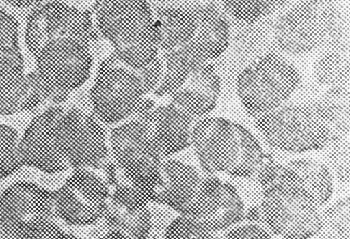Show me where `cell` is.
Returning <instances> with one entry per match:
<instances>
[{
    "label": "cell",
    "instance_id": "6da1fadb",
    "mask_svg": "<svg viewBox=\"0 0 350 239\" xmlns=\"http://www.w3.org/2000/svg\"><path fill=\"white\" fill-rule=\"evenodd\" d=\"M198 163L205 174L256 180L273 157L245 126L221 117L197 120L191 136Z\"/></svg>",
    "mask_w": 350,
    "mask_h": 239
},
{
    "label": "cell",
    "instance_id": "ba28073f",
    "mask_svg": "<svg viewBox=\"0 0 350 239\" xmlns=\"http://www.w3.org/2000/svg\"><path fill=\"white\" fill-rule=\"evenodd\" d=\"M146 94L136 72L111 55L100 64L89 98L93 115L113 125L134 116Z\"/></svg>",
    "mask_w": 350,
    "mask_h": 239
},
{
    "label": "cell",
    "instance_id": "7c38bea8",
    "mask_svg": "<svg viewBox=\"0 0 350 239\" xmlns=\"http://www.w3.org/2000/svg\"><path fill=\"white\" fill-rule=\"evenodd\" d=\"M245 210L234 186L217 175L204 174L183 215L200 220L211 232L217 234L243 222Z\"/></svg>",
    "mask_w": 350,
    "mask_h": 239
},
{
    "label": "cell",
    "instance_id": "277c9868",
    "mask_svg": "<svg viewBox=\"0 0 350 239\" xmlns=\"http://www.w3.org/2000/svg\"><path fill=\"white\" fill-rule=\"evenodd\" d=\"M254 120L266 141L284 152H308L334 143L314 101L298 104L288 100Z\"/></svg>",
    "mask_w": 350,
    "mask_h": 239
},
{
    "label": "cell",
    "instance_id": "d4e9b609",
    "mask_svg": "<svg viewBox=\"0 0 350 239\" xmlns=\"http://www.w3.org/2000/svg\"><path fill=\"white\" fill-rule=\"evenodd\" d=\"M217 100L185 85L171 94V102L196 121L206 117L215 109Z\"/></svg>",
    "mask_w": 350,
    "mask_h": 239
},
{
    "label": "cell",
    "instance_id": "3957f363",
    "mask_svg": "<svg viewBox=\"0 0 350 239\" xmlns=\"http://www.w3.org/2000/svg\"><path fill=\"white\" fill-rule=\"evenodd\" d=\"M331 1H302L282 13L273 26V37L281 51L301 55L323 46L338 44L344 21Z\"/></svg>",
    "mask_w": 350,
    "mask_h": 239
},
{
    "label": "cell",
    "instance_id": "44dd1931",
    "mask_svg": "<svg viewBox=\"0 0 350 239\" xmlns=\"http://www.w3.org/2000/svg\"><path fill=\"white\" fill-rule=\"evenodd\" d=\"M109 231L126 239H148L152 227L147 203H120L109 200L103 217Z\"/></svg>",
    "mask_w": 350,
    "mask_h": 239
},
{
    "label": "cell",
    "instance_id": "ffe728a7",
    "mask_svg": "<svg viewBox=\"0 0 350 239\" xmlns=\"http://www.w3.org/2000/svg\"><path fill=\"white\" fill-rule=\"evenodd\" d=\"M29 97L22 53H0V115L28 111Z\"/></svg>",
    "mask_w": 350,
    "mask_h": 239
},
{
    "label": "cell",
    "instance_id": "5b68a950",
    "mask_svg": "<svg viewBox=\"0 0 350 239\" xmlns=\"http://www.w3.org/2000/svg\"><path fill=\"white\" fill-rule=\"evenodd\" d=\"M301 76L289 61L275 53L264 54L250 63L237 76V94L254 119L289 100Z\"/></svg>",
    "mask_w": 350,
    "mask_h": 239
},
{
    "label": "cell",
    "instance_id": "8992f818",
    "mask_svg": "<svg viewBox=\"0 0 350 239\" xmlns=\"http://www.w3.org/2000/svg\"><path fill=\"white\" fill-rule=\"evenodd\" d=\"M53 191L19 181L0 195V239H46L57 227Z\"/></svg>",
    "mask_w": 350,
    "mask_h": 239
},
{
    "label": "cell",
    "instance_id": "f1b7e54d",
    "mask_svg": "<svg viewBox=\"0 0 350 239\" xmlns=\"http://www.w3.org/2000/svg\"><path fill=\"white\" fill-rule=\"evenodd\" d=\"M18 27L15 17L0 8V53H21Z\"/></svg>",
    "mask_w": 350,
    "mask_h": 239
},
{
    "label": "cell",
    "instance_id": "e0dca14e",
    "mask_svg": "<svg viewBox=\"0 0 350 239\" xmlns=\"http://www.w3.org/2000/svg\"><path fill=\"white\" fill-rule=\"evenodd\" d=\"M163 158H168L191 146V131L196 120L170 102L156 105L141 117Z\"/></svg>",
    "mask_w": 350,
    "mask_h": 239
},
{
    "label": "cell",
    "instance_id": "83f0119b",
    "mask_svg": "<svg viewBox=\"0 0 350 239\" xmlns=\"http://www.w3.org/2000/svg\"><path fill=\"white\" fill-rule=\"evenodd\" d=\"M280 1H223L226 11L237 19L254 24L267 16Z\"/></svg>",
    "mask_w": 350,
    "mask_h": 239
},
{
    "label": "cell",
    "instance_id": "d6a6232c",
    "mask_svg": "<svg viewBox=\"0 0 350 239\" xmlns=\"http://www.w3.org/2000/svg\"><path fill=\"white\" fill-rule=\"evenodd\" d=\"M46 239H83L57 227Z\"/></svg>",
    "mask_w": 350,
    "mask_h": 239
},
{
    "label": "cell",
    "instance_id": "ac0fdd59",
    "mask_svg": "<svg viewBox=\"0 0 350 239\" xmlns=\"http://www.w3.org/2000/svg\"><path fill=\"white\" fill-rule=\"evenodd\" d=\"M163 58V76L153 92L157 96L171 95L196 70L211 60L206 48L195 36L188 42L165 52Z\"/></svg>",
    "mask_w": 350,
    "mask_h": 239
},
{
    "label": "cell",
    "instance_id": "4dcf8cb0",
    "mask_svg": "<svg viewBox=\"0 0 350 239\" xmlns=\"http://www.w3.org/2000/svg\"><path fill=\"white\" fill-rule=\"evenodd\" d=\"M163 60L157 57L144 68L135 71L146 94L155 90L163 76Z\"/></svg>",
    "mask_w": 350,
    "mask_h": 239
},
{
    "label": "cell",
    "instance_id": "30bf717a",
    "mask_svg": "<svg viewBox=\"0 0 350 239\" xmlns=\"http://www.w3.org/2000/svg\"><path fill=\"white\" fill-rule=\"evenodd\" d=\"M60 147L68 168L96 170L108 163L105 131L93 115L77 107L64 108L59 121Z\"/></svg>",
    "mask_w": 350,
    "mask_h": 239
},
{
    "label": "cell",
    "instance_id": "2e32d148",
    "mask_svg": "<svg viewBox=\"0 0 350 239\" xmlns=\"http://www.w3.org/2000/svg\"><path fill=\"white\" fill-rule=\"evenodd\" d=\"M203 175L183 161L167 158L160 167L150 199L165 204L183 215L198 190Z\"/></svg>",
    "mask_w": 350,
    "mask_h": 239
},
{
    "label": "cell",
    "instance_id": "f546056e",
    "mask_svg": "<svg viewBox=\"0 0 350 239\" xmlns=\"http://www.w3.org/2000/svg\"><path fill=\"white\" fill-rule=\"evenodd\" d=\"M224 239H271V236L265 226L245 221L224 232Z\"/></svg>",
    "mask_w": 350,
    "mask_h": 239
},
{
    "label": "cell",
    "instance_id": "7402d4cb",
    "mask_svg": "<svg viewBox=\"0 0 350 239\" xmlns=\"http://www.w3.org/2000/svg\"><path fill=\"white\" fill-rule=\"evenodd\" d=\"M301 179L320 208L331 199L334 190V178L329 167L319 160L299 158L286 164Z\"/></svg>",
    "mask_w": 350,
    "mask_h": 239
},
{
    "label": "cell",
    "instance_id": "52a82bcc",
    "mask_svg": "<svg viewBox=\"0 0 350 239\" xmlns=\"http://www.w3.org/2000/svg\"><path fill=\"white\" fill-rule=\"evenodd\" d=\"M109 143L118 169L150 199L165 158L148 126L135 117L126 120L111 130Z\"/></svg>",
    "mask_w": 350,
    "mask_h": 239
},
{
    "label": "cell",
    "instance_id": "9c48e42d",
    "mask_svg": "<svg viewBox=\"0 0 350 239\" xmlns=\"http://www.w3.org/2000/svg\"><path fill=\"white\" fill-rule=\"evenodd\" d=\"M111 190L109 184L93 170L73 169L53 191L55 216L71 226L93 225L103 219Z\"/></svg>",
    "mask_w": 350,
    "mask_h": 239
},
{
    "label": "cell",
    "instance_id": "7a4b0ae2",
    "mask_svg": "<svg viewBox=\"0 0 350 239\" xmlns=\"http://www.w3.org/2000/svg\"><path fill=\"white\" fill-rule=\"evenodd\" d=\"M261 224L282 239H311L321 225V208L299 175L275 160L256 178Z\"/></svg>",
    "mask_w": 350,
    "mask_h": 239
},
{
    "label": "cell",
    "instance_id": "603a6c76",
    "mask_svg": "<svg viewBox=\"0 0 350 239\" xmlns=\"http://www.w3.org/2000/svg\"><path fill=\"white\" fill-rule=\"evenodd\" d=\"M313 72L316 81L325 90H349L348 53L342 48L323 53L314 61Z\"/></svg>",
    "mask_w": 350,
    "mask_h": 239
},
{
    "label": "cell",
    "instance_id": "1f68e13d",
    "mask_svg": "<svg viewBox=\"0 0 350 239\" xmlns=\"http://www.w3.org/2000/svg\"><path fill=\"white\" fill-rule=\"evenodd\" d=\"M329 158V165H327L332 171L334 179L346 183L349 181V148L346 150L343 147L334 151Z\"/></svg>",
    "mask_w": 350,
    "mask_h": 239
},
{
    "label": "cell",
    "instance_id": "cb8c5ba5",
    "mask_svg": "<svg viewBox=\"0 0 350 239\" xmlns=\"http://www.w3.org/2000/svg\"><path fill=\"white\" fill-rule=\"evenodd\" d=\"M315 239H350V201L342 197L321 211V225Z\"/></svg>",
    "mask_w": 350,
    "mask_h": 239
},
{
    "label": "cell",
    "instance_id": "9a60e30c",
    "mask_svg": "<svg viewBox=\"0 0 350 239\" xmlns=\"http://www.w3.org/2000/svg\"><path fill=\"white\" fill-rule=\"evenodd\" d=\"M82 10L62 1H40L26 18L25 41L33 55L47 41L74 38Z\"/></svg>",
    "mask_w": 350,
    "mask_h": 239
},
{
    "label": "cell",
    "instance_id": "484cf974",
    "mask_svg": "<svg viewBox=\"0 0 350 239\" xmlns=\"http://www.w3.org/2000/svg\"><path fill=\"white\" fill-rule=\"evenodd\" d=\"M19 142L20 137L15 128L0 124V180L14 174L23 166Z\"/></svg>",
    "mask_w": 350,
    "mask_h": 239
},
{
    "label": "cell",
    "instance_id": "d6986e66",
    "mask_svg": "<svg viewBox=\"0 0 350 239\" xmlns=\"http://www.w3.org/2000/svg\"><path fill=\"white\" fill-rule=\"evenodd\" d=\"M160 34V49L165 52L193 38L198 21L189 5L174 2L150 1Z\"/></svg>",
    "mask_w": 350,
    "mask_h": 239
},
{
    "label": "cell",
    "instance_id": "4fadbf2b",
    "mask_svg": "<svg viewBox=\"0 0 350 239\" xmlns=\"http://www.w3.org/2000/svg\"><path fill=\"white\" fill-rule=\"evenodd\" d=\"M64 109L62 105L49 107L27 125L19 142L23 165L51 174L69 169L60 149L59 127Z\"/></svg>",
    "mask_w": 350,
    "mask_h": 239
},
{
    "label": "cell",
    "instance_id": "5bb4252c",
    "mask_svg": "<svg viewBox=\"0 0 350 239\" xmlns=\"http://www.w3.org/2000/svg\"><path fill=\"white\" fill-rule=\"evenodd\" d=\"M90 8L98 33L113 48L136 39L155 22L149 1H98Z\"/></svg>",
    "mask_w": 350,
    "mask_h": 239
},
{
    "label": "cell",
    "instance_id": "8fae6325",
    "mask_svg": "<svg viewBox=\"0 0 350 239\" xmlns=\"http://www.w3.org/2000/svg\"><path fill=\"white\" fill-rule=\"evenodd\" d=\"M35 70L55 89L70 94L88 79L92 66L90 46L69 36L46 42L33 55Z\"/></svg>",
    "mask_w": 350,
    "mask_h": 239
},
{
    "label": "cell",
    "instance_id": "4316f807",
    "mask_svg": "<svg viewBox=\"0 0 350 239\" xmlns=\"http://www.w3.org/2000/svg\"><path fill=\"white\" fill-rule=\"evenodd\" d=\"M164 239H224L211 232L200 220L180 215L167 226Z\"/></svg>",
    "mask_w": 350,
    "mask_h": 239
},
{
    "label": "cell",
    "instance_id": "836d02e7",
    "mask_svg": "<svg viewBox=\"0 0 350 239\" xmlns=\"http://www.w3.org/2000/svg\"><path fill=\"white\" fill-rule=\"evenodd\" d=\"M5 3H9L10 5L14 7L20 8H27V10H32L36 6H37L40 1H8Z\"/></svg>",
    "mask_w": 350,
    "mask_h": 239
},
{
    "label": "cell",
    "instance_id": "e575fe53",
    "mask_svg": "<svg viewBox=\"0 0 350 239\" xmlns=\"http://www.w3.org/2000/svg\"><path fill=\"white\" fill-rule=\"evenodd\" d=\"M98 239H126L121 234L113 231H108L106 234H105L103 236L100 237Z\"/></svg>",
    "mask_w": 350,
    "mask_h": 239
}]
</instances>
